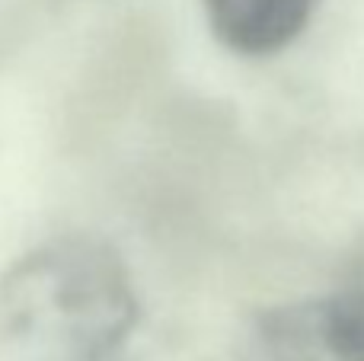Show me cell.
Here are the masks:
<instances>
[{
	"instance_id": "6da1fadb",
	"label": "cell",
	"mask_w": 364,
	"mask_h": 361,
	"mask_svg": "<svg viewBox=\"0 0 364 361\" xmlns=\"http://www.w3.org/2000/svg\"><path fill=\"white\" fill-rule=\"evenodd\" d=\"M138 313L119 249L87 234L51 237L0 275V361H112Z\"/></svg>"
},
{
	"instance_id": "7a4b0ae2",
	"label": "cell",
	"mask_w": 364,
	"mask_h": 361,
	"mask_svg": "<svg viewBox=\"0 0 364 361\" xmlns=\"http://www.w3.org/2000/svg\"><path fill=\"white\" fill-rule=\"evenodd\" d=\"M240 361H364V237L329 294L256 313L240 339Z\"/></svg>"
},
{
	"instance_id": "3957f363",
	"label": "cell",
	"mask_w": 364,
	"mask_h": 361,
	"mask_svg": "<svg viewBox=\"0 0 364 361\" xmlns=\"http://www.w3.org/2000/svg\"><path fill=\"white\" fill-rule=\"evenodd\" d=\"M320 0H201L208 29L227 51L269 58L310 26Z\"/></svg>"
}]
</instances>
